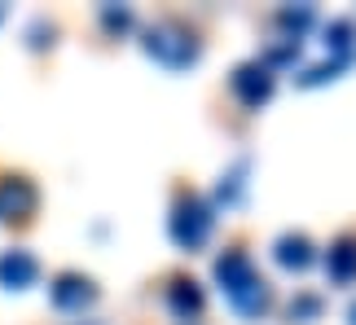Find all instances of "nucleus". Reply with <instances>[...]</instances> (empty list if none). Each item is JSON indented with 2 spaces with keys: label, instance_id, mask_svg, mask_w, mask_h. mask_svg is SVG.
<instances>
[{
  "label": "nucleus",
  "instance_id": "nucleus-1",
  "mask_svg": "<svg viewBox=\"0 0 356 325\" xmlns=\"http://www.w3.org/2000/svg\"><path fill=\"white\" fill-rule=\"evenodd\" d=\"M216 281H220L225 299L234 303V312L246 317V321H259L273 308V286L255 273L251 255L246 251H225L216 260Z\"/></svg>",
  "mask_w": 356,
  "mask_h": 325
},
{
  "label": "nucleus",
  "instance_id": "nucleus-2",
  "mask_svg": "<svg viewBox=\"0 0 356 325\" xmlns=\"http://www.w3.org/2000/svg\"><path fill=\"white\" fill-rule=\"evenodd\" d=\"M141 49L163 66V71H189V66H198V58H202L198 35L189 31V26H181V22H154L145 31Z\"/></svg>",
  "mask_w": 356,
  "mask_h": 325
},
{
  "label": "nucleus",
  "instance_id": "nucleus-3",
  "mask_svg": "<svg viewBox=\"0 0 356 325\" xmlns=\"http://www.w3.org/2000/svg\"><path fill=\"white\" fill-rule=\"evenodd\" d=\"M211 228H216L211 202H202L198 194H181V198H176V207H172V215H168V233H172L176 247H181V251L207 247Z\"/></svg>",
  "mask_w": 356,
  "mask_h": 325
},
{
  "label": "nucleus",
  "instance_id": "nucleus-4",
  "mask_svg": "<svg viewBox=\"0 0 356 325\" xmlns=\"http://www.w3.org/2000/svg\"><path fill=\"white\" fill-rule=\"evenodd\" d=\"M40 211V189L31 176H0V224H26Z\"/></svg>",
  "mask_w": 356,
  "mask_h": 325
},
{
  "label": "nucleus",
  "instance_id": "nucleus-5",
  "mask_svg": "<svg viewBox=\"0 0 356 325\" xmlns=\"http://www.w3.org/2000/svg\"><path fill=\"white\" fill-rule=\"evenodd\" d=\"M229 88H234V97L246 106V110H259V106H268L273 88H277V75L268 71L264 62H242L234 66V75H229Z\"/></svg>",
  "mask_w": 356,
  "mask_h": 325
},
{
  "label": "nucleus",
  "instance_id": "nucleus-6",
  "mask_svg": "<svg viewBox=\"0 0 356 325\" xmlns=\"http://www.w3.org/2000/svg\"><path fill=\"white\" fill-rule=\"evenodd\" d=\"M49 299L58 312H84V308L97 303V281L84 273H58L49 286Z\"/></svg>",
  "mask_w": 356,
  "mask_h": 325
},
{
  "label": "nucleus",
  "instance_id": "nucleus-7",
  "mask_svg": "<svg viewBox=\"0 0 356 325\" xmlns=\"http://www.w3.org/2000/svg\"><path fill=\"white\" fill-rule=\"evenodd\" d=\"M35 277H40V260L31 251H0V286L5 290H26V286H35Z\"/></svg>",
  "mask_w": 356,
  "mask_h": 325
},
{
  "label": "nucleus",
  "instance_id": "nucleus-8",
  "mask_svg": "<svg viewBox=\"0 0 356 325\" xmlns=\"http://www.w3.org/2000/svg\"><path fill=\"white\" fill-rule=\"evenodd\" d=\"M273 260H277L286 273H304L317 260V247L308 242V233H282L277 247H273Z\"/></svg>",
  "mask_w": 356,
  "mask_h": 325
},
{
  "label": "nucleus",
  "instance_id": "nucleus-9",
  "mask_svg": "<svg viewBox=\"0 0 356 325\" xmlns=\"http://www.w3.org/2000/svg\"><path fill=\"white\" fill-rule=\"evenodd\" d=\"M168 303H172V312L189 321V317H198L202 312V286L194 277H172V286H168Z\"/></svg>",
  "mask_w": 356,
  "mask_h": 325
},
{
  "label": "nucleus",
  "instance_id": "nucleus-10",
  "mask_svg": "<svg viewBox=\"0 0 356 325\" xmlns=\"http://www.w3.org/2000/svg\"><path fill=\"white\" fill-rule=\"evenodd\" d=\"M325 273H330V281H339V286H348V281H356V238H339L330 255H325Z\"/></svg>",
  "mask_w": 356,
  "mask_h": 325
},
{
  "label": "nucleus",
  "instance_id": "nucleus-11",
  "mask_svg": "<svg viewBox=\"0 0 356 325\" xmlns=\"http://www.w3.org/2000/svg\"><path fill=\"white\" fill-rule=\"evenodd\" d=\"M321 317V294H295V299H291V321L295 325H308V321H317Z\"/></svg>",
  "mask_w": 356,
  "mask_h": 325
},
{
  "label": "nucleus",
  "instance_id": "nucleus-12",
  "mask_svg": "<svg viewBox=\"0 0 356 325\" xmlns=\"http://www.w3.org/2000/svg\"><path fill=\"white\" fill-rule=\"evenodd\" d=\"M242 176H246V162H238V167L234 172H229L225 176V181H220V194H216V202H225V207H234V202H238V194H242Z\"/></svg>",
  "mask_w": 356,
  "mask_h": 325
},
{
  "label": "nucleus",
  "instance_id": "nucleus-13",
  "mask_svg": "<svg viewBox=\"0 0 356 325\" xmlns=\"http://www.w3.org/2000/svg\"><path fill=\"white\" fill-rule=\"evenodd\" d=\"M277 22H282V26H291L295 40H299V31H304V26L312 22V9H308V5H299V9H282V13H277Z\"/></svg>",
  "mask_w": 356,
  "mask_h": 325
},
{
  "label": "nucleus",
  "instance_id": "nucleus-14",
  "mask_svg": "<svg viewBox=\"0 0 356 325\" xmlns=\"http://www.w3.org/2000/svg\"><path fill=\"white\" fill-rule=\"evenodd\" d=\"M102 22H106V31H128V26H132V13L106 5V9H102Z\"/></svg>",
  "mask_w": 356,
  "mask_h": 325
},
{
  "label": "nucleus",
  "instance_id": "nucleus-15",
  "mask_svg": "<svg viewBox=\"0 0 356 325\" xmlns=\"http://www.w3.org/2000/svg\"><path fill=\"white\" fill-rule=\"evenodd\" d=\"M348 321H352V325H356V303H352V312H348Z\"/></svg>",
  "mask_w": 356,
  "mask_h": 325
}]
</instances>
